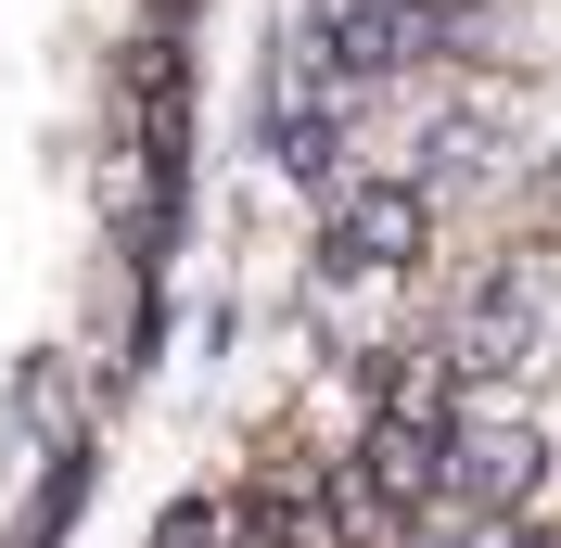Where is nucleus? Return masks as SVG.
<instances>
[{
  "label": "nucleus",
  "instance_id": "obj_1",
  "mask_svg": "<svg viewBox=\"0 0 561 548\" xmlns=\"http://www.w3.org/2000/svg\"><path fill=\"white\" fill-rule=\"evenodd\" d=\"M319 269L332 281H434L447 269V205L409 179H345L319 205Z\"/></svg>",
  "mask_w": 561,
  "mask_h": 548
},
{
  "label": "nucleus",
  "instance_id": "obj_2",
  "mask_svg": "<svg viewBox=\"0 0 561 548\" xmlns=\"http://www.w3.org/2000/svg\"><path fill=\"white\" fill-rule=\"evenodd\" d=\"M561 472V434L536 421V396H472L447 434V511H497V523H536Z\"/></svg>",
  "mask_w": 561,
  "mask_h": 548
}]
</instances>
